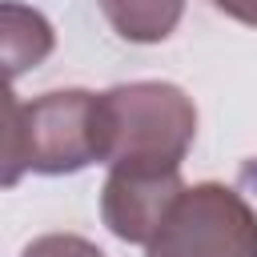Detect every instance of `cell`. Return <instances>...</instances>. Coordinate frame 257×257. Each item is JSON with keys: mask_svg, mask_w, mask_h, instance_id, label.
<instances>
[{"mask_svg": "<svg viewBox=\"0 0 257 257\" xmlns=\"http://www.w3.org/2000/svg\"><path fill=\"white\" fill-rule=\"evenodd\" d=\"M209 4H213L217 12H225L229 20L257 28V0H209Z\"/></svg>", "mask_w": 257, "mask_h": 257, "instance_id": "8", "label": "cell"}, {"mask_svg": "<svg viewBox=\"0 0 257 257\" xmlns=\"http://www.w3.org/2000/svg\"><path fill=\"white\" fill-rule=\"evenodd\" d=\"M181 193H185L181 173L108 169V181L100 189V217L112 237H120L128 245H149L161 233V225L173 213Z\"/></svg>", "mask_w": 257, "mask_h": 257, "instance_id": "4", "label": "cell"}, {"mask_svg": "<svg viewBox=\"0 0 257 257\" xmlns=\"http://www.w3.org/2000/svg\"><path fill=\"white\" fill-rule=\"evenodd\" d=\"M20 257H104L92 241L76 237V233H44L36 237Z\"/></svg>", "mask_w": 257, "mask_h": 257, "instance_id": "7", "label": "cell"}, {"mask_svg": "<svg viewBox=\"0 0 257 257\" xmlns=\"http://www.w3.org/2000/svg\"><path fill=\"white\" fill-rule=\"evenodd\" d=\"M0 20H4V36H0V40H4L8 80H16L20 72L36 68V64L52 52L56 36H52V24H48L36 8L12 4V0H4V4H0Z\"/></svg>", "mask_w": 257, "mask_h": 257, "instance_id": "6", "label": "cell"}, {"mask_svg": "<svg viewBox=\"0 0 257 257\" xmlns=\"http://www.w3.org/2000/svg\"><path fill=\"white\" fill-rule=\"evenodd\" d=\"M197 137V108L169 80H133L100 92V161L133 173H181Z\"/></svg>", "mask_w": 257, "mask_h": 257, "instance_id": "1", "label": "cell"}, {"mask_svg": "<svg viewBox=\"0 0 257 257\" xmlns=\"http://www.w3.org/2000/svg\"><path fill=\"white\" fill-rule=\"evenodd\" d=\"M112 32L128 44H161L185 16V0H96Z\"/></svg>", "mask_w": 257, "mask_h": 257, "instance_id": "5", "label": "cell"}, {"mask_svg": "<svg viewBox=\"0 0 257 257\" xmlns=\"http://www.w3.org/2000/svg\"><path fill=\"white\" fill-rule=\"evenodd\" d=\"M100 161V92L60 88L36 100L4 96V185L20 173L64 177Z\"/></svg>", "mask_w": 257, "mask_h": 257, "instance_id": "2", "label": "cell"}, {"mask_svg": "<svg viewBox=\"0 0 257 257\" xmlns=\"http://www.w3.org/2000/svg\"><path fill=\"white\" fill-rule=\"evenodd\" d=\"M145 257H257V213L237 189L201 181L177 197Z\"/></svg>", "mask_w": 257, "mask_h": 257, "instance_id": "3", "label": "cell"}]
</instances>
